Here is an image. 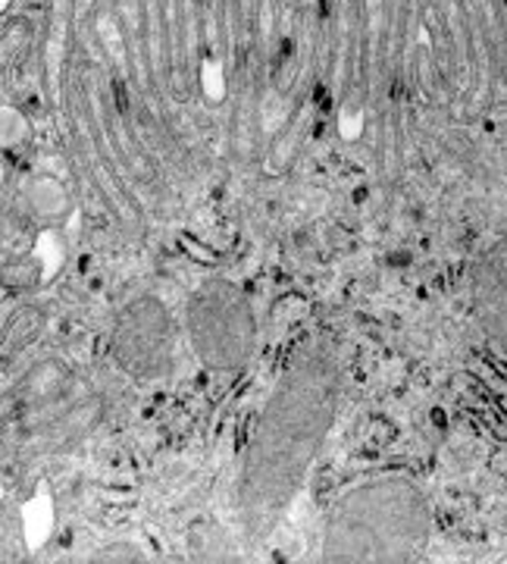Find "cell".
I'll list each match as a JSON object with an SVG mask.
<instances>
[{
	"mask_svg": "<svg viewBox=\"0 0 507 564\" xmlns=\"http://www.w3.org/2000/svg\"><path fill=\"white\" fill-rule=\"evenodd\" d=\"M470 311L486 339L507 345V239L483 248L473 261Z\"/></svg>",
	"mask_w": 507,
	"mask_h": 564,
	"instance_id": "5b68a950",
	"label": "cell"
},
{
	"mask_svg": "<svg viewBox=\"0 0 507 564\" xmlns=\"http://www.w3.org/2000/svg\"><path fill=\"white\" fill-rule=\"evenodd\" d=\"M110 355L135 383H157L176 367V321L157 295L125 302L110 326Z\"/></svg>",
	"mask_w": 507,
	"mask_h": 564,
	"instance_id": "277c9868",
	"label": "cell"
},
{
	"mask_svg": "<svg viewBox=\"0 0 507 564\" xmlns=\"http://www.w3.org/2000/svg\"><path fill=\"white\" fill-rule=\"evenodd\" d=\"M185 336L203 370L242 373L261 339L247 292L225 276L203 280L185 304Z\"/></svg>",
	"mask_w": 507,
	"mask_h": 564,
	"instance_id": "3957f363",
	"label": "cell"
},
{
	"mask_svg": "<svg viewBox=\"0 0 507 564\" xmlns=\"http://www.w3.org/2000/svg\"><path fill=\"white\" fill-rule=\"evenodd\" d=\"M432 508L407 477H373L345 489L323 521L326 562H414L429 549Z\"/></svg>",
	"mask_w": 507,
	"mask_h": 564,
	"instance_id": "7a4b0ae2",
	"label": "cell"
},
{
	"mask_svg": "<svg viewBox=\"0 0 507 564\" xmlns=\"http://www.w3.org/2000/svg\"><path fill=\"white\" fill-rule=\"evenodd\" d=\"M91 558H125V562H139L142 558V549L139 545H107V549H98Z\"/></svg>",
	"mask_w": 507,
	"mask_h": 564,
	"instance_id": "8992f818",
	"label": "cell"
},
{
	"mask_svg": "<svg viewBox=\"0 0 507 564\" xmlns=\"http://www.w3.org/2000/svg\"><path fill=\"white\" fill-rule=\"evenodd\" d=\"M345 370L332 339L313 336L288 358L244 448L235 508L244 540L264 543L320 458L342 408Z\"/></svg>",
	"mask_w": 507,
	"mask_h": 564,
	"instance_id": "6da1fadb",
	"label": "cell"
}]
</instances>
